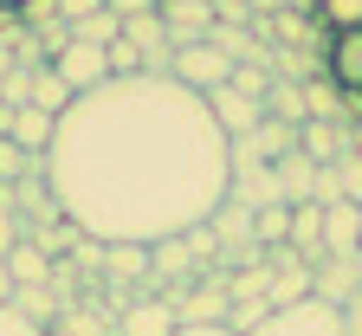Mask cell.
I'll use <instances>...</instances> for the list:
<instances>
[{
	"mask_svg": "<svg viewBox=\"0 0 362 336\" xmlns=\"http://www.w3.org/2000/svg\"><path fill=\"white\" fill-rule=\"evenodd\" d=\"M59 214L104 246H156L214 220L233 181V142L175 78H110L59 117L45 149Z\"/></svg>",
	"mask_w": 362,
	"mask_h": 336,
	"instance_id": "6da1fadb",
	"label": "cell"
},
{
	"mask_svg": "<svg viewBox=\"0 0 362 336\" xmlns=\"http://www.w3.org/2000/svg\"><path fill=\"white\" fill-rule=\"evenodd\" d=\"M246 336H343V311L324 304V298H304V304H285V311H272L259 330Z\"/></svg>",
	"mask_w": 362,
	"mask_h": 336,
	"instance_id": "7a4b0ae2",
	"label": "cell"
},
{
	"mask_svg": "<svg viewBox=\"0 0 362 336\" xmlns=\"http://www.w3.org/2000/svg\"><path fill=\"white\" fill-rule=\"evenodd\" d=\"M168 78L175 84H188L194 98H207V91H220L226 78H233V59L220 52V45H175V65H168Z\"/></svg>",
	"mask_w": 362,
	"mask_h": 336,
	"instance_id": "3957f363",
	"label": "cell"
},
{
	"mask_svg": "<svg viewBox=\"0 0 362 336\" xmlns=\"http://www.w3.org/2000/svg\"><path fill=\"white\" fill-rule=\"evenodd\" d=\"M310 298H324V304H349L362 298V253H337V259H317L310 265Z\"/></svg>",
	"mask_w": 362,
	"mask_h": 336,
	"instance_id": "277c9868",
	"label": "cell"
},
{
	"mask_svg": "<svg viewBox=\"0 0 362 336\" xmlns=\"http://www.w3.org/2000/svg\"><path fill=\"white\" fill-rule=\"evenodd\" d=\"M207 117L220 123V136H226V142H240V136H252V129L265 123V104L240 98L233 84H220V91H207Z\"/></svg>",
	"mask_w": 362,
	"mask_h": 336,
	"instance_id": "5b68a950",
	"label": "cell"
},
{
	"mask_svg": "<svg viewBox=\"0 0 362 336\" xmlns=\"http://www.w3.org/2000/svg\"><path fill=\"white\" fill-rule=\"evenodd\" d=\"M226 201H240V207H279V168L272 162H233V181H226Z\"/></svg>",
	"mask_w": 362,
	"mask_h": 336,
	"instance_id": "8992f818",
	"label": "cell"
},
{
	"mask_svg": "<svg viewBox=\"0 0 362 336\" xmlns=\"http://www.w3.org/2000/svg\"><path fill=\"white\" fill-rule=\"evenodd\" d=\"M52 71L78 91V98H84V91H98V84H110V59H104V45H78V39L52 59Z\"/></svg>",
	"mask_w": 362,
	"mask_h": 336,
	"instance_id": "52a82bcc",
	"label": "cell"
},
{
	"mask_svg": "<svg viewBox=\"0 0 362 336\" xmlns=\"http://www.w3.org/2000/svg\"><path fill=\"white\" fill-rule=\"evenodd\" d=\"M117 336H175V304L168 298H136L117 311Z\"/></svg>",
	"mask_w": 362,
	"mask_h": 336,
	"instance_id": "ba28073f",
	"label": "cell"
},
{
	"mask_svg": "<svg viewBox=\"0 0 362 336\" xmlns=\"http://www.w3.org/2000/svg\"><path fill=\"white\" fill-rule=\"evenodd\" d=\"M324 71H330L337 91H362V26H356V33H330V45H324Z\"/></svg>",
	"mask_w": 362,
	"mask_h": 336,
	"instance_id": "9c48e42d",
	"label": "cell"
},
{
	"mask_svg": "<svg viewBox=\"0 0 362 336\" xmlns=\"http://www.w3.org/2000/svg\"><path fill=\"white\" fill-rule=\"evenodd\" d=\"M298 149L317 162V168H330L349 156V123H298Z\"/></svg>",
	"mask_w": 362,
	"mask_h": 336,
	"instance_id": "30bf717a",
	"label": "cell"
},
{
	"mask_svg": "<svg viewBox=\"0 0 362 336\" xmlns=\"http://www.w3.org/2000/svg\"><path fill=\"white\" fill-rule=\"evenodd\" d=\"M52 129H59V117H45V110H7V142L13 149H26V156H45L52 149Z\"/></svg>",
	"mask_w": 362,
	"mask_h": 336,
	"instance_id": "8fae6325",
	"label": "cell"
},
{
	"mask_svg": "<svg viewBox=\"0 0 362 336\" xmlns=\"http://www.w3.org/2000/svg\"><path fill=\"white\" fill-rule=\"evenodd\" d=\"M324 253H330V259H337V253H362V207H356V201L324 207Z\"/></svg>",
	"mask_w": 362,
	"mask_h": 336,
	"instance_id": "7c38bea8",
	"label": "cell"
},
{
	"mask_svg": "<svg viewBox=\"0 0 362 336\" xmlns=\"http://www.w3.org/2000/svg\"><path fill=\"white\" fill-rule=\"evenodd\" d=\"M26 323H39V330H52L59 317H65V298L52 291V284H13V298H7Z\"/></svg>",
	"mask_w": 362,
	"mask_h": 336,
	"instance_id": "4fadbf2b",
	"label": "cell"
},
{
	"mask_svg": "<svg viewBox=\"0 0 362 336\" xmlns=\"http://www.w3.org/2000/svg\"><path fill=\"white\" fill-rule=\"evenodd\" d=\"M7 272H13V284H52V272H59V259L39 246V239H20V246L7 253Z\"/></svg>",
	"mask_w": 362,
	"mask_h": 336,
	"instance_id": "5bb4252c",
	"label": "cell"
},
{
	"mask_svg": "<svg viewBox=\"0 0 362 336\" xmlns=\"http://www.w3.org/2000/svg\"><path fill=\"white\" fill-rule=\"evenodd\" d=\"M279 168V195H285V207H304L310 201V181H317V162L304 156V149H291L285 162H272Z\"/></svg>",
	"mask_w": 362,
	"mask_h": 336,
	"instance_id": "9a60e30c",
	"label": "cell"
},
{
	"mask_svg": "<svg viewBox=\"0 0 362 336\" xmlns=\"http://www.w3.org/2000/svg\"><path fill=\"white\" fill-rule=\"evenodd\" d=\"M304 298H310V265H304V259H291V265L272 272V284H265V304H272V311L304 304Z\"/></svg>",
	"mask_w": 362,
	"mask_h": 336,
	"instance_id": "2e32d148",
	"label": "cell"
},
{
	"mask_svg": "<svg viewBox=\"0 0 362 336\" xmlns=\"http://www.w3.org/2000/svg\"><path fill=\"white\" fill-rule=\"evenodd\" d=\"M71 104H78V91H71V84H65L52 65H39V71H33V110H45V117H65Z\"/></svg>",
	"mask_w": 362,
	"mask_h": 336,
	"instance_id": "e0dca14e",
	"label": "cell"
},
{
	"mask_svg": "<svg viewBox=\"0 0 362 336\" xmlns=\"http://www.w3.org/2000/svg\"><path fill=\"white\" fill-rule=\"evenodd\" d=\"M265 117H279V123H304V117H310V104H304V78H272Z\"/></svg>",
	"mask_w": 362,
	"mask_h": 336,
	"instance_id": "ac0fdd59",
	"label": "cell"
},
{
	"mask_svg": "<svg viewBox=\"0 0 362 336\" xmlns=\"http://www.w3.org/2000/svg\"><path fill=\"white\" fill-rule=\"evenodd\" d=\"M71 39H78V45H104V52H110V45L123 39V13H117V7L90 13V20H78V26H71Z\"/></svg>",
	"mask_w": 362,
	"mask_h": 336,
	"instance_id": "d6986e66",
	"label": "cell"
},
{
	"mask_svg": "<svg viewBox=\"0 0 362 336\" xmlns=\"http://www.w3.org/2000/svg\"><path fill=\"white\" fill-rule=\"evenodd\" d=\"M104 272L110 278H149V246H104Z\"/></svg>",
	"mask_w": 362,
	"mask_h": 336,
	"instance_id": "ffe728a7",
	"label": "cell"
},
{
	"mask_svg": "<svg viewBox=\"0 0 362 336\" xmlns=\"http://www.w3.org/2000/svg\"><path fill=\"white\" fill-rule=\"evenodd\" d=\"M52 336H117V317H90V311L65 304V317L52 323Z\"/></svg>",
	"mask_w": 362,
	"mask_h": 336,
	"instance_id": "44dd1931",
	"label": "cell"
},
{
	"mask_svg": "<svg viewBox=\"0 0 362 336\" xmlns=\"http://www.w3.org/2000/svg\"><path fill=\"white\" fill-rule=\"evenodd\" d=\"M252 233H259V246H285L291 239V207L279 201V207H259L252 214Z\"/></svg>",
	"mask_w": 362,
	"mask_h": 336,
	"instance_id": "7402d4cb",
	"label": "cell"
},
{
	"mask_svg": "<svg viewBox=\"0 0 362 336\" xmlns=\"http://www.w3.org/2000/svg\"><path fill=\"white\" fill-rule=\"evenodd\" d=\"M317 20H324L330 33H356V26H362V0H324Z\"/></svg>",
	"mask_w": 362,
	"mask_h": 336,
	"instance_id": "603a6c76",
	"label": "cell"
},
{
	"mask_svg": "<svg viewBox=\"0 0 362 336\" xmlns=\"http://www.w3.org/2000/svg\"><path fill=\"white\" fill-rule=\"evenodd\" d=\"M104 59H110V78H143V52H136L129 39H117Z\"/></svg>",
	"mask_w": 362,
	"mask_h": 336,
	"instance_id": "cb8c5ba5",
	"label": "cell"
},
{
	"mask_svg": "<svg viewBox=\"0 0 362 336\" xmlns=\"http://www.w3.org/2000/svg\"><path fill=\"white\" fill-rule=\"evenodd\" d=\"M330 168H337V181H343V201H356V207H362V156L349 149V156H343V162H330Z\"/></svg>",
	"mask_w": 362,
	"mask_h": 336,
	"instance_id": "d4e9b609",
	"label": "cell"
},
{
	"mask_svg": "<svg viewBox=\"0 0 362 336\" xmlns=\"http://www.w3.org/2000/svg\"><path fill=\"white\" fill-rule=\"evenodd\" d=\"M0 336H52V330H39V323H26L13 304H0Z\"/></svg>",
	"mask_w": 362,
	"mask_h": 336,
	"instance_id": "484cf974",
	"label": "cell"
},
{
	"mask_svg": "<svg viewBox=\"0 0 362 336\" xmlns=\"http://www.w3.org/2000/svg\"><path fill=\"white\" fill-rule=\"evenodd\" d=\"M20 239H26V226H20V214H13V207H0V259H7V253L20 246Z\"/></svg>",
	"mask_w": 362,
	"mask_h": 336,
	"instance_id": "4316f807",
	"label": "cell"
},
{
	"mask_svg": "<svg viewBox=\"0 0 362 336\" xmlns=\"http://www.w3.org/2000/svg\"><path fill=\"white\" fill-rule=\"evenodd\" d=\"M110 0H59V20L65 26H78V20H90V13H104Z\"/></svg>",
	"mask_w": 362,
	"mask_h": 336,
	"instance_id": "83f0119b",
	"label": "cell"
},
{
	"mask_svg": "<svg viewBox=\"0 0 362 336\" xmlns=\"http://www.w3.org/2000/svg\"><path fill=\"white\" fill-rule=\"evenodd\" d=\"M175 336H233L226 323H175Z\"/></svg>",
	"mask_w": 362,
	"mask_h": 336,
	"instance_id": "f1b7e54d",
	"label": "cell"
},
{
	"mask_svg": "<svg viewBox=\"0 0 362 336\" xmlns=\"http://www.w3.org/2000/svg\"><path fill=\"white\" fill-rule=\"evenodd\" d=\"M343 336H362V298L343 304Z\"/></svg>",
	"mask_w": 362,
	"mask_h": 336,
	"instance_id": "f546056e",
	"label": "cell"
},
{
	"mask_svg": "<svg viewBox=\"0 0 362 336\" xmlns=\"http://www.w3.org/2000/svg\"><path fill=\"white\" fill-rule=\"evenodd\" d=\"M13 298V272H7V259H0V304Z\"/></svg>",
	"mask_w": 362,
	"mask_h": 336,
	"instance_id": "4dcf8cb0",
	"label": "cell"
},
{
	"mask_svg": "<svg viewBox=\"0 0 362 336\" xmlns=\"http://www.w3.org/2000/svg\"><path fill=\"white\" fill-rule=\"evenodd\" d=\"M20 7H26V0H0V13H20Z\"/></svg>",
	"mask_w": 362,
	"mask_h": 336,
	"instance_id": "1f68e13d",
	"label": "cell"
}]
</instances>
